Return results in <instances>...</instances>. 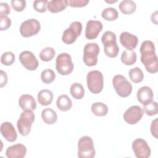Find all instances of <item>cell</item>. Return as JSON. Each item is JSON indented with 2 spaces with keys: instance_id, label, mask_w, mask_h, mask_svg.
Wrapping results in <instances>:
<instances>
[{
  "instance_id": "cell-1",
  "label": "cell",
  "mask_w": 158,
  "mask_h": 158,
  "mask_svg": "<svg viewBox=\"0 0 158 158\" xmlns=\"http://www.w3.org/2000/svg\"><path fill=\"white\" fill-rule=\"evenodd\" d=\"M140 52L141 61L146 70L151 73H156L158 71V61L154 43L150 40L144 41L140 47Z\"/></svg>"
},
{
  "instance_id": "cell-2",
  "label": "cell",
  "mask_w": 158,
  "mask_h": 158,
  "mask_svg": "<svg viewBox=\"0 0 158 158\" xmlns=\"http://www.w3.org/2000/svg\"><path fill=\"white\" fill-rule=\"evenodd\" d=\"M35 115L32 110H23L17 123V127L20 134L23 136H27L30 131Z\"/></svg>"
},
{
  "instance_id": "cell-3",
  "label": "cell",
  "mask_w": 158,
  "mask_h": 158,
  "mask_svg": "<svg viewBox=\"0 0 158 158\" xmlns=\"http://www.w3.org/2000/svg\"><path fill=\"white\" fill-rule=\"evenodd\" d=\"M96 151L92 138L84 136L80 138L78 142V157L79 158H93Z\"/></svg>"
},
{
  "instance_id": "cell-4",
  "label": "cell",
  "mask_w": 158,
  "mask_h": 158,
  "mask_svg": "<svg viewBox=\"0 0 158 158\" xmlns=\"http://www.w3.org/2000/svg\"><path fill=\"white\" fill-rule=\"evenodd\" d=\"M86 83L88 88L92 93H99L104 87V77L102 73L98 70L90 71L86 76Z\"/></svg>"
},
{
  "instance_id": "cell-5",
  "label": "cell",
  "mask_w": 158,
  "mask_h": 158,
  "mask_svg": "<svg viewBox=\"0 0 158 158\" xmlns=\"http://www.w3.org/2000/svg\"><path fill=\"white\" fill-rule=\"evenodd\" d=\"M112 84L117 94L122 98L130 96L132 91L131 83L123 75H115L112 79Z\"/></svg>"
},
{
  "instance_id": "cell-6",
  "label": "cell",
  "mask_w": 158,
  "mask_h": 158,
  "mask_svg": "<svg viewBox=\"0 0 158 158\" xmlns=\"http://www.w3.org/2000/svg\"><path fill=\"white\" fill-rule=\"evenodd\" d=\"M56 68L61 75L70 74L74 68L71 56L66 52L59 54L56 59Z\"/></svg>"
},
{
  "instance_id": "cell-7",
  "label": "cell",
  "mask_w": 158,
  "mask_h": 158,
  "mask_svg": "<svg viewBox=\"0 0 158 158\" xmlns=\"http://www.w3.org/2000/svg\"><path fill=\"white\" fill-rule=\"evenodd\" d=\"M100 49L96 43H89L85 44L83 49V60L87 66H94L98 62V56Z\"/></svg>"
},
{
  "instance_id": "cell-8",
  "label": "cell",
  "mask_w": 158,
  "mask_h": 158,
  "mask_svg": "<svg viewBox=\"0 0 158 158\" xmlns=\"http://www.w3.org/2000/svg\"><path fill=\"white\" fill-rule=\"evenodd\" d=\"M82 31V24L78 21L72 22L69 27L65 29L62 36V41L67 44L73 43L77 38L80 36Z\"/></svg>"
},
{
  "instance_id": "cell-9",
  "label": "cell",
  "mask_w": 158,
  "mask_h": 158,
  "mask_svg": "<svg viewBox=\"0 0 158 158\" xmlns=\"http://www.w3.org/2000/svg\"><path fill=\"white\" fill-rule=\"evenodd\" d=\"M41 29V25L38 20L30 19L23 21L20 27V32L22 36L28 38L36 35Z\"/></svg>"
},
{
  "instance_id": "cell-10",
  "label": "cell",
  "mask_w": 158,
  "mask_h": 158,
  "mask_svg": "<svg viewBox=\"0 0 158 158\" xmlns=\"http://www.w3.org/2000/svg\"><path fill=\"white\" fill-rule=\"evenodd\" d=\"M144 115L143 109L139 106H132L127 109L123 114L124 120L130 125L137 123Z\"/></svg>"
},
{
  "instance_id": "cell-11",
  "label": "cell",
  "mask_w": 158,
  "mask_h": 158,
  "mask_svg": "<svg viewBox=\"0 0 158 158\" xmlns=\"http://www.w3.org/2000/svg\"><path fill=\"white\" fill-rule=\"evenodd\" d=\"M132 149L137 158H148L151 156L150 147L142 138H137L133 141Z\"/></svg>"
},
{
  "instance_id": "cell-12",
  "label": "cell",
  "mask_w": 158,
  "mask_h": 158,
  "mask_svg": "<svg viewBox=\"0 0 158 158\" xmlns=\"http://www.w3.org/2000/svg\"><path fill=\"white\" fill-rule=\"evenodd\" d=\"M19 60L22 65L28 70H35L39 65L38 61L33 52L23 51L19 55Z\"/></svg>"
},
{
  "instance_id": "cell-13",
  "label": "cell",
  "mask_w": 158,
  "mask_h": 158,
  "mask_svg": "<svg viewBox=\"0 0 158 158\" xmlns=\"http://www.w3.org/2000/svg\"><path fill=\"white\" fill-rule=\"evenodd\" d=\"M103 25L99 20H90L87 22L85 29V36L88 40L96 39L102 30Z\"/></svg>"
},
{
  "instance_id": "cell-14",
  "label": "cell",
  "mask_w": 158,
  "mask_h": 158,
  "mask_svg": "<svg viewBox=\"0 0 158 158\" xmlns=\"http://www.w3.org/2000/svg\"><path fill=\"white\" fill-rule=\"evenodd\" d=\"M120 42L127 50H133L137 46L138 38L135 35L123 31L120 35Z\"/></svg>"
},
{
  "instance_id": "cell-15",
  "label": "cell",
  "mask_w": 158,
  "mask_h": 158,
  "mask_svg": "<svg viewBox=\"0 0 158 158\" xmlns=\"http://www.w3.org/2000/svg\"><path fill=\"white\" fill-rule=\"evenodd\" d=\"M26 154L27 148L21 143L9 146L6 151V155L8 158H23Z\"/></svg>"
},
{
  "instance_id": "cell-16",
  "label": "cell",
  "mask_w": 158,
  "mask_h": 158,
  "mask_svg": "<svg viewBox=\"0 0 158 158\" xmlns=\"http://www.w3.org/2000/svg\"><path fill=\"white\" fill-rule=\"evenodd\" d=\"M1 133L9 142H14L17 138V133L14 127L9 122H3L1 125Z\"/></svg>"
},
{
  "instance_id": "cell-17",
  "label": "cell",
  "mask_w": 158,
  "mask_h": 158,
  "mask_svg": "<svg viewBox=\"0 0 158 158\" xmlns=\"http://www.w3.org/2000/svg\"><path fill=\"white\" fill-rule=\"evenodd\" d=\"M138 101L143 106L152 101L154 93L152 89L147 86L141 87L136 94Z\"/></svg>"
},
{
  "instance_id": "cell-18",
  "label": "cell",
  "mask_w": 158,
  "mask_h": 158,
  "mask_svg": "<svg viewBox=\"0 0 158 158\" xmlns=\"http://www.w3.org/2000/svg\"><path fill=\"white\" fill-rule=\"evenodd\" d=\"M19 104L23 110H34L36 108L35 98L30 94H22L19 99Z\"/></svg>"
},
{
  "instance_id": "cell-19",
  "label": "cell",
  "mask_w": 158,
  "mask_h": 158,
  "mask_svg": "<svg viewBox=\"0 0 158 158\" xmlns=\"http://www.w3.org/2000/svg\"><path fill=\"white\" fill-rule=\"evenodd\" d=\"M69 6L67 0H52L48 3V9L52 13H57L64 10Z\"/></svg>"
},
{
  "instance_id": "cell-20",
  "label": "cell",
  "mask_w": 158,
  "mask_h": 158,
  "mask_svg": "<svg viewBox=\"0 0 158 158\" xmlns=\"http://www.w3.org/2000/svg\"><path fill=\"white\" fill-rule=\"evenodd\" d=\"M38 102L42 106H48L51 104L53 99V93L49 89H42L37 95Z\"/></svg>"
},
{
  "instance_id": "cell-21",
  "label": "cell",
  "mask_w": 158,
  "mask_h": 158,
  "mask_svg": "<svg viewBox=\"0 0 158 158\" xmlns=\"http://www.w3.org/2000/svg\"><path fill=\"white\" fill-rule=\"evenodd\" d=\"M56 105L59 110L62 111H68L72 106V102L67 95L62 94L57 98Z\"/></svg>"
},
{
  "instance_id": "cell-22",
  "label": "cell",
  "mask_w": 158,
  "mask_h": 158,
  "mask_svg": "<svg viewBox=\"0 0 158 158\" xmlns=\"http://www.w3.org/2000/svg\"><path fill=\"white\" fill-rule=\"evenodd\" d=\"M41 117L44 123L48 125L54 124L57 120L56 112L51 108H46L41 112Z\"/></svg>"
},
{
  "instance_id": "cell-23",
  "label": "cell",
  "mask_w": 158,
  "mask_h": 158,
  "mask_svg": "<svg viewBox=\"0 0 158 158\" xmlns=\"http://www.w3.org/2000/svg\"><path fill=\"white\" fill-rule=\"evenodd\" d=\"M104 44V51L106 55L109 57H115L119 52V48L116 41H109Z\"/></svg>"
},
{
  "instance_id": "cell-24",
  "label": "cell",
  "mask_w": 158,
  "mask_h": 158,
  "mask_svg": "<svg viewBox=\"0 0 158 158\" xmlns=\"http://www.w3.org/2000/svg\"><path fill=\"white\" fill-rule=\"evenodd\" d=\"M137 59L136 52L133 50H125L121 55V61L126 65L134 64Z\"/></svg>"
},
{
  "instance_id": "cell-25",
  "label": "cell",
  "mask_w": 158,
  "mask_h": 158,
  "mask_svg": "<svg viewBox=\"0 0 158 158\" xmlns=\"http://www.w3.org/2000/svg\"><path fill=\"white\" fill-rule=\"evenodd\" d=\"M119 9L124 14H131L135 12L136 5L133 1L123 0L119 4Z\"/></svg>"
},
{
  "instance_id": "cell-26",
  "label": "cell",
  "mask_w": 158,
  "mask_h": 158,
  "mask_svg": "<svg viewBox=\"0 0 158 158\" xmlns=\"http://www.w3.org/2000/svg\"><path fill=\"white\" fill-rule=\"evenodd\" d=\"M91 112L93 114L98 117H104L107 114V106L102 102H94L91 105Z\"/></svg>"
},
{
  "instance_id": "cell-27",
  "label": "cell",
  "mask_w": 158,
  "mask_h": 158,
  "mask_svg": "<svg viewBox=\"0 0 158 158\" xmlns=\"http://www.w3.org/2000/svg\"><path fill=\"white\" fill-rule=\"evenodd\" d=\"M70 92L72 97L75 99H81L85 95V89L79 83H73L70 86Z\"/></svg>"
},
{
  "instance_id": "cell-28",
  "label": "cell",
  "mask_w": 158,
  "mask_h": 158,
  "mask_svg": "<svg viewBox=\"0 0 158 158\" xmlns=\"http://www.w3.org/2000/svg\"><path fill=\"white\" fill-rule=\"evenodd\" d=\"M128 74L131 81L135 83L141 82L144 78V73L139 67H135L130 69Z\"/></svg>"
},
{
  "instance_id": "cell-29",
  "label": "cell",
  "mask_w": 158,
  "mask_h": 158,
  "mask_svg": "<svg viewBox=\"0 0 158 158\" xmlns=\"http://www.w3.org/2000/svg\"><path fill=\"white\" fill-rule=\"evenodd\" d=\"M101 16L106 20L114 21L118 18V13L115 8L107 7L102 11Z\"/></svg>"
},
{
  "instance_id": "cell-30",
  "label": "cell",
  "mask_w": 158,
  "mask_h": 158,
  "mask_svg": "<svg viewBox=\"0 0 158 158\" xmlns=\"http://www.w3.org/2000/svg\"><path fill=\"white\" fill-rule=\"evenodd\" d=\"M55 54L56 51L54 48L51 47H46L41 51L39 56L41 60L44 62H49L54 58Z\"/></svg>"
},
{
  "instance_id": "cell-31",
  "label": "cell",
  "mask_w": 158,
  "mask_h": 158,
  "mask_svg": "<svg viewBox=\"0 0 158 158\" xmlns=\"http://www.w3.org/2000/svg\"><path fill=\"white\" fill-rule=\"evenodd\" d=\"M56 78L54 72L50 69H46L42 71L41 73V79L42 81L46 84L52 83Z\"/></svg>"
},
{
  "instance_id": "cell-32",
  "label": "cell",
  "mask_w": 158,
  "mask_h": 158,
  "mask_svg": "<svg viewBox=\"0 0 158 158\" xmlns=\"http://www.w3.org/2000/svg\"><path fill=\"white\" fill-rule=\"evenodd\" d=\"M15 59V54L10 51L4 52L1 57V62L4 65H11L14 62Z\"/></svg>"
},
{
  "instance_id": "cell-33",
  "label": "cell",
  "mask_w": 158,
  "mask_h": 158,
  "mask_svg": "<svg viewBox=\"0 0 158 158\" xmlns=\"http://www.w3.org/2000/svg\"><path fill=\"white\" fill-rule=\"evenodd\" d=\"M144 112L149 116H153L157 114L158 107L157 103L155 101H151V102L144 106Z\"/></svg>"
},
{
  "instance_id": "cell-34",
  "label": "cell",
  "mask_w": 158,
  "mask_h": 158,
  "mask_svg": "<svg viewBox=\"0 0 158 158\" xmlns=\"http://www.w3.org/2000/svg\"><path fill=\"white\" fill-rule=\"evenodd\" d=\"M49 1L47 0H36L33 1V6L35 10L38 12H45L48 9Z\"/></svg>"
},
{
  "instance_id": "cell-35",
  "label": "cell",
  "mask_w": 158,
  "mask_h": 158,
  "mask_svg": "<svg viewBox=\"0 0 158 158\" xmlns=\"http://www.w3.org/2000/svg\"><path fill=\"white\" fill-rule=\"evenodd\" d=\"M12 8L17 12H22L26 7V1L24 0H12L10 1Z\"/></svg>"
},
{
  "instance_id": "cell-36",
  "label": "cell",
  "mask_w": 158,
  "mask_h": 158,
  "mask_svg": "<svg viewBox=\"0 0 158 158\" xmlns=\"http://www.w3.org/2000/svg\"><path fill=\"white\" fill-rule=\"evenodd\" d=\"M0 29L1 31L7 30L11 25V20L7 15H0Z\"/></svg>"
},
{
  "instance_id": "cell-37",
  "label": "cell",
  "mask_w": 158,
  "mask_h": 158,
  "mask_svg": "<svg viewBox=\"0 0 158 158\" xmlns=\"http://www.w3.org/2000/svg\"><path fill=\"white\" fill-rule=\"evenodd\" d=\"M101 41L103 44L109 41H116V35L111 31H106L101 37Z\"/></svg>"
},
{
  "instance_id": "cell-38",
  "label": "cell",
  "mask_w": 158,
  "mask_h": 158,
  "mask_svg": "<svg viewBox=\"0 0 158 158\" xmlns=\"http://www.w3.org/2000/svg\"><path fill=\"white\" fill-rule=\"evenodd\" d=\"M88 0H69L68 4L72 7H82L89 3Z\"/></svg>"
},
{
  "instance_id": "cell-39",
  "label": "cell",
  "mask_w": 158,
  "mask_h": 158,
  "mask_svg": "<svg viewBox=\"0 0 158 158\" xmlns=\"http://www.w3.org/2000/svg\"><path fill=\"white\" fill-rule=\"evenodd\" d=\"M10 12V7L7 3H0V15H7Z\"/></svg>"
},
{
  "instance_id": "cell-40",
  "label": "cell",
  "mask_w": 158,
  "mask_h": 158,
  "mask_svg": "<svg viewBox=\"0 0 158 158\" xmlns=\"http://www.w3.org/2000/svg\"><path fill=\"white\" fill-rule=\"evenodd\" d=\"M151 132L152 135L157 139V118H155L152 120L151 125Z\"/></svg>"
},
{
  "instance_id": "cell-41",
  "label": "cell",
  "mask_w": 158,
  "mask_h": 158,
  "mask_svg": "<svg viewBox=\"0 0 158 158\" xmlns=\"http://www.w3.org/2000/svg\"><path fill=\"white\" fill-rule=\"evenodd\" d=\"M7 76L6 73L1 70L0 71V87L2 88L5 86L7 83Z\"/></svg>"
},
{
  "instance_id": "cell-42",
  "label": "cell",
  "mask_w": 158,
  "mask_h": 158,
  "mask_svg": "<svg viewBox=\"0 0 158 158\" xmlns=\"http://www.w3.org/2000/svg\"><path fill=\"white\" fill-rule=\"evenodd\" d=\"M106 2H107L108 3H114V2H116L117 1H106Z\"/></svg>"
}]
</instances>
